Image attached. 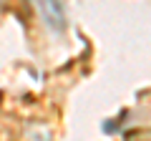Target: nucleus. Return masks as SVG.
<instances>
[{"label": "nucleus", "instance_id": "f257e3e1", "mask_svg": "<svg viewBox=\"0 0 151 141\" xmlns=\"http://www.w3.org/2000/svg\"><path fill=\"white\" fill-rule=\"evenodd\" d=\"M40 20L50 28V30H65V10L60 0H30Z\"/></svg>", "mask_w": 151, "mask_h": 141}, {"label": "nucleus", "instance_id": "f03ea898", "mask_svg": "<svg viewBox=\"0 0 151 141\" xmlns=\"http://www.w3.org/2000/svg\"><path fill=\"white\" fill-rule=\"evenodd\" d=\"M0 5H3V0H0Z\"/></svg>", "mask_w": 151, "mask_h": 141}]
</instances>
